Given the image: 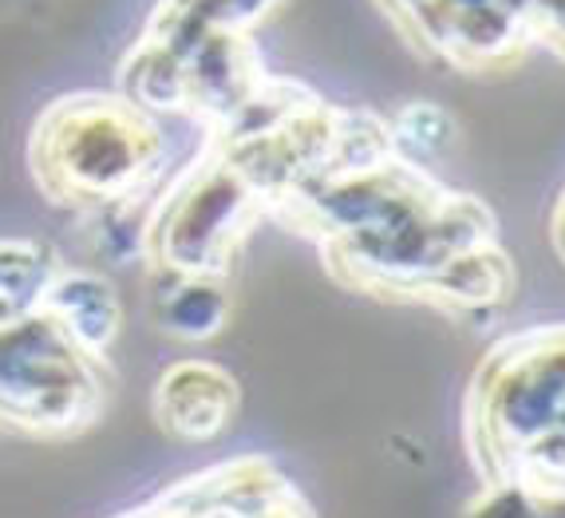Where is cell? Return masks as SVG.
Masks as SVG:
<instances>
[{
  "mask_svg": "<svg viewBox=\"0 0 565 518\" xmlns=\"http://www.w3.org/2000/svg\"><path fill=\"white\" fill-rule=\"evenodd\" d=\"M269 218L317 242L324 269L344 289L376 302L482 320L514 293V262L487 202L399 155L301 182L274 202Z\"/></svg>",
  "mask_w": 565,
  "mask_h": 518,
  "instance_id": "1",
  "label": "cell"
},
{
  "mask_svg": "<svg viewBox=\"0 0 565 518\" xmlns=\"http://www.w3.org/2000/svg\"><path fill=\"white\" fill-rule=\"evenodd\" d=\"M154 424L182 443H214L226 435L242 408V388L210 360H179L154 384Z\"/></svg>",
  "mask_w": 565,
  "mask_h": 518,
  "instance_id": "8",
  "label": "cell"
},
{
  "mask_svg": "<svg viewBox=\"0 0 565 518\" xmlns=\"http://www.w3.org/2000/svg\"><path fill=\"white\" fill-rule=\"evenodd\" d=\"M530 32H534L537 47H550L557 60H565V0H534Z\"/></svg>",
  "mask_w": 565,
  "mask_h": 518,
  "instance_id": "14",
  "label": "cell"
},
{
  "mask_svg": "<svg viewBox=\"0 0 565 518\" xmlns=\"http://www.w3.org/2000/svg\"><path fill=\"white\" fill-rule=\"evenodd\" d=\"M262 218H269V199L214 142L202 139L199 155L154 199L147 262L159 277L226 282L237 250Z\"/></svg>",
  "mask_w": 565,
  "mask_h": 518,
  "instance_id": "4",
  "label": "cell"
},
{
  "mask_svg": "<svg viewBox=\"0 0 565 518\" xmlns=\"http://www.w3.org/2000/svg\"><path fill=\"white\" fill-rule=\"evenodd\" d=\"M111 372L87 357L52 317L0 329V432L72 440L99 424Z\"/></svg>",
  "mask_w": 565,
  "mask_h": 518,
  "instance_id": "5",
  "label": "cell"
},
{
  "mask_svg": "<svg viewBox=\"0 0 565 518\" xmlns=\"http://www.w3.org/2000/svg\"><path fill=\"white\" fill-rule=\"evenodd\" d=\"M467 427L487 487L519 483L565 499V325L514 332L482 357Z\"/></svg>",
  "mask_w": 565,
  "mask_h": 518,
  "instance_id": "2",
  "label": "cell"
},
{
  "mask_svg": "<svg viewBox=\"0 0 565 518\" xmlns=\"http://www.w3.org/2000/svg\"><path fill=\"white\" fill-rule=\"evenodd\" d=\"M534 0H376L396 36L419 60L459 76H502L534 52Z\"/></svg>",
  "mask_w": 565,
  "mask_h": 518,
  "instance_id": "6",
  "label": "cell"
},
{
  "mask_svg": "<svg viewBox=\"0 0 565 518\" xmlns=\"http://www.w3.org/2000/svg\"><path fill=\"white\" fill-rule=\"evenodd\" d=\"M285 4L289 0H159V12L186 20L194 29L254 36L265 20L277 17Z\"/></svg>",
  "mask_w": 565,
  "mask_h": 518,
  "instance_id": "12",
  "label": "cell"
},
{
  "mask_svg": "<svg viewBox=\"0 0 565 518\" xmlns=\"http://www.w3.org/2000/svg\"><path fill=\"white\" fill-rule=\"evenodd\" d=\"M387 127H392V142H396L399 159L419 162V167L439 151H447V142L455 139V119L444 107H435L431 99H415V104L399 107L387 119Z\"/></svg>",
  "mask_w": 565,
  "mask_h": 518,
  "instance_id": "13",
  "label": "cell"
},
{
  "mask_svg": "<svg viewBox=\"0 0 565 518\" xmlns=\"http://www.w3.org/2000/svg\"><path fill=\"white\" fill-rule=\"evenodd\" d=\"M44 317L56 320L64 337L95 360H107L122 332V302L115 285L87 269H72V265L60 269L44 302Z\"/></svg>",
  "mask_w": 565,
  "mask_h": 518,
  "instance_id": "9",
  "label": "cell"
},
{
  "mask_svg": "<svg viewBox=\"0 0 565 518\" xmlns=\"http://www.w3.org/2000/svg\"><path fill=\"white\" fill-rule=\"evenodd\" d=\"M60 254L32 237H0V329L40 317L52 285H56Z\"/></svg>",
  "mask_w": 565,
  "mask_h": 518,
  "instance_id": "10",
  "label": "cell"
},
{
  "mask_svg": "<svg viewBox=\"0 0 565 518\" xmlns=\"http://www.w3.org/2000/svg\"><path fill=\"white\" fill-rule=\"evenodd\" d=\"M29 170L52 207L95 214L115 202L159 199L167 187V135L159 115L119 92L60 95L36 115Z\"/></svg>",
  "mask_w": 565,
  "mask_h": 518,
  "instance_id": "3",
  "label": "cell"
},
{
  "mask_svg": "<svg viewBox=\"0 0 565 518\" xmlns=\"http://www.w3.org/2000/svg\"><path fill=\"white\" fill-rule=\"evenodd\" d=\"M115 518H312L301 490L262 455L214 463Z\"/></svg>",
  "mask_w": 565,
  "mask_h": 518,
  "instance_id": "7",
  "label": "cell"
},
{
  "mask_svg": "<svg viewBox=\"0 0 565 518\" xmlns=\"http://www.w3.org/2000/svg\"><path fill=\"white\" fill-rule=\"evenodd\" d=\"M159 329L179 340H210L226 329L230 289L214 277H162Z\"/></svg>",
  "mask_w": 565,
  "mask_h": 518,
  "instance_id": "11",
  "label": "cell"
},
{
  "mask_svg": "<svg viewBox=\"0 0 565 518\" xmlns=\"http://www.w3.org/2000/svg\"><path fill=\"white\" fill-rule=\"evenodd\" d=\"M550 242H554L557 257H562V265H565V187L554 202V214H550Z\"/></svg>",
  "mask_w": 565,
  "mask_h": 518,
  "instance_id": "15",
  "label": "cell"
}]
</instances>
